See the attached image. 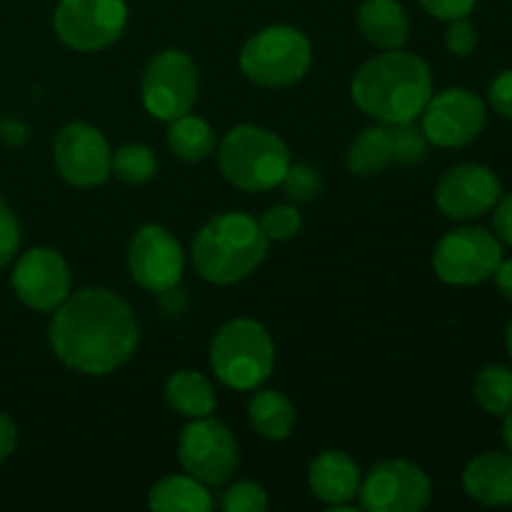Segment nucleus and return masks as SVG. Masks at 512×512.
<instances>
[{"label": "nucleus", "mask_w": 512, "mask_h": 512, "mask_svg": "<svg viewBox=\"0 0 512 512\" xmlns=\"http://www.w3.org/2000/svg\"><path fill=\"white\" fill-rule=\"evenodd\" d=\"M15 443H18V428L8 415L0 413V463L13 453Z\"/></svg>", "instance_id": "36"}, {"label": "nucleus", "mask_w": 512, "mask_h": 512, "mask_svg": "<svg viewBox=\"0 0 512 512\" xmlns=\"http://www.w3.org/2000/svg\"><path fill=\"white\" fill-rule=\"evenodd\" d=\"M13 290L33 310H58L70 295V270L63 255L50 248H33L13 270Z\"/></svg>", "instance_id": "15"}, {"label": "nucleus", "mask_w": 512, "mask_h": 512, "mask_svg": "<svg viewBox=\"0 0 512 512\" xmlns=\"http://www.w3.org/2000/svg\"><path fill=\"white\" fill-rule=\"evenodd\" d=\"M505 345H508V353L512 358V320L508 323V330H505Z\"/></svg>", "instance_id": "40"}, {"label": "nucleus", "mask_w": 512, "mask_h": 512, "mask_svg": "<svg viewBox=\"0 0 512 512\" xmlns=\"http://www.w3.org/2000/svg\"><path fill=\"white\" fill-rule=\"evenodd\" d=\"M390 128H393V158L403 165L420 163L428 150V138H425L423 128H418L415 120L390 125Z\"/></svg>", "instance_id": "27"}, {"label": "nucleus", "mask_w": 512, "mask_h": 512, "mask_svg": "<svg viewBox=\"0 0 512 512\" xmlns=\"http://www.w3.org/2000/svg\"><path fill=\"white\" fill-rule=\"evenodd\" d=\"M425 10L438 20H458L468 18L475 8V0H420Z\"/></svg>", "instance_id": "34"}, {"label": "nucleus", "mask_w": 512, "mask_h": 512, "mask_svg": "<svg viewBox=\"0 0 512 512\" xmlns=\"http://www.w3.org/2000/svg\"><path fill=\"white\" fill-rule=\"evenodd\" d=\"M220 170L240 190L260 193L280 185L290 168L283 138L258 125H238L220 143Z\"/></svg>", "instance_id": "4"}, {"label": "nucleus", "mask_w": 512, "mask_h": 512, "mask_svg": "<svg viewBox=\"0 0 512 512\" xmlns=\"http://www.w3.org/2000/svg\"><path fill=\"white\" fill-rule=\"evenodd\" d=\"M268 243L258 220L245 213H223L195 235V270L215 285L238 283L260 268Z\"/></svg>", "instance_id": "3"}, {"label": "nucleus", "mask_w": 512, "mask_h": 512, "mask_svg": "<svg viewBox=\"0 0 512 512\" xmlns=\"http://www.w3.org/2000/svg\"><path fill=\"white\" fill-rule=\"evenodd\" d=\"M493 230L500 243L512 245V193L500 195L493 213Z\"/></svg>", "instance_id": "35"}, {"label": "nucleus", "mask_w": 512, "mask_h": 512, "mask_svg": "<svg viewBox=\"0 0 512 512\" xmlns=\"http://www.w3.org/2000/svg\"><path fill=\"white\" fill-rule=\"evenodd\" d=\"M210 365L228 388L255 390L273 373L275 345L258 320L235 318L215 333L210 343Z\"/></svg>", "instance_id": "5"}, {"label": "nucleus", "mask_w": 512, "mask_h": 512, "mask_svg": "<svg viewBox=\"0 0 512 512\" xmlns=\"http://www.w3.org/2000/svg\"><path fill=\"white\" fill-rule=\"evenodd\" d=\"M473 395L485 413L503 418L512 408V370L505 365L483 368L475 378Z\"/></svg>", "instance_id": "25"}, {"label": "nucleus", "mask_w": 512, "mask_h": 512, "mask_svg": "<svg viewBox=\"0 0 512 512\" xmlns=\"http://www.w3.org/2000/svg\"><path fill=\"white\" fill-rule=\"evenodd\" d=\"M353 103L368 118L383 125L410 123L418 118L433 95V73L413 53L385 50L360 65L350 83Z\"/></svg>", "instance_id": "2"}, {"label": "nucleus", "mask_w": 512, "mask_h": 512, "mask_svg": "<svg viewBox=\"0 0 512 512\" xmlns=\"http://www.w3.org/2000/svg\"><path fill=\"white\" fill-rule=\"evenodd\" d=\"M313 60L310 40L290 25H270L240 50V68L263 88H288L305 78Z\"/></svg>", "instance_id": "6"}, {"label": "nucleus", "mask_w": 512, "mask_h": 512, "mask_svg": "<svg viewBox=\"0 0 512 512\" xmlns=\"http://www.w3.org/2000/svg\"><path fill=\"white\" fill-rule=\"evenodd\" d=\"M308 483L320 503L333 510H348L360 493V468L343 450H325L310 465Z\"/></svg>", "instance_id": "17"}, {"label": "nucleus", "mask_w": 512, "mask_h": 512, "mask_svg": "<svg viewBox=\"0 0 512 512\" xmlns=\"http://www.w3.org/2000/svg\"><path fill=\"white\" fill-rule=\"evenodd\" d=\"M423 133L428 143L440 148H463L473 143L485 128V103L480 95L465 88H448L430 95L423 113Z\"/></svg>", "instance_id": "12"}, {"label": "nucleus", "mask_w": 512, "mask_h": 512, "mask_svg": "<svg viewBox=\"0 0 512 512\" xmlns=\"http://www.w3.org/2000/svg\"><path fill=\"white\" fill-rule=\"evenodd\" d=\"M503 418H505V423H503V440H505V445H508V450L512 453V408L503 415Z\"/></svg>", "instance_id": "39"}, {"label": "nucleus", "mask_w": 512, "mask_h": 512, "mask_svg": "<svg viewBox=\"0 0 512 512\" xmlns=\"http://www.w3.org/2000/svg\"><path fill=\"white\" fill-rule=\"evenodd\" d=\"M360 508L368 512H420L428 508L433 485L413 463L383 460L360 483Z\"/></svg>", "instance_id": "11"}, {"label": "nucleus", "mask_w": 512, "mask_h": 512, "mask_svg": "<svg viewBox=\"0 0 512 512\" xmlns=\"http://www.w3.org/2000/svg\"><path fill=\"white\" fill-rule=\"evenodd\" d=\"M253 428L268 440H285L295 425V408L278 390H260L248 405Z\"/></svg>", "instance_id": "23"}, {"label": "nucleus", "mask_w": 512, "mask_h": 512, "mask_svg": "<svg viewBox=\"0 0 512 512\" xmlns=\"http://www.w3.org/2000/svg\"><path fill=\"white\" fill-rule=\"evenodd\" d=\"M500 195H503V183L493 170L478 163H465L440 178L435 203L448 218L470 220L493 210Z\"/></svg>", "instance_id": "16"}, {"label": "nucleus", "mask_w": 512, "mask_h": 512, "mask_svg": "<svg viewBox=\"0 0 512 512\" xmlns=\"http://www.w3.org/2000/svg\"><path fill=\"white\" fill-rule=\"evenodd\" d=\"M358 25L365 40L380 50H398L408 40L410 23L398 0H365L360 5Z\"/></svg>", "instance_id": "19"}, {"label": "nucleus", "mask_w": 512, "mask_h": 512, "mask_svg": "<svg viewBox=\"0 0 512 512\" xmlns=\"http://www.w3.org/2000/svg\"><path fill=\"white\" fill-rule=\"evenodd\" d=\"M165 398H168L170 408L185 418H208L218 405L213 385L193 370L175 373L165 385Z\"/></svg>", "instance_id": "21"}, {"label": "nucleus", "mask_w": 512, "mask_h": 512, "mask_svg": "<svg viewBox=\"0 0 512 512\" xmlns=\"http://www.w3.org/2000/svg\"><path fill=\"white\" fill-rule=\"evenodd\" d=\"M143 105L153 118L175 120L190 113L198 98V70L180 50H163L148 63L140 85Z\"/></svg>", "instance_id": "9"}, {"label": "nucleus", "mask_w": 512, "mask_h": 512, "mask_svg": "<svg viewBox=\"0 0 512 512\" xmlns=\"http://www.w3.org/2000/svg\"><path fill=\"white\" fill-rule=\"evenodd\" d=\"M475 43H478V33H475L473 23L468 18H458V20H450V28L445 33V45L453 55H470L473 53Z\"/></svg>", "instance_id": "32"}, {"label": "nucleus", "mask_w": 512, "mask_h": 512, "mask_svg": "<svg viewBox=\"0 0 512 512\" xmlns=\"http://www.w3.org/2000/svg\"><path fill=\"white\" fill-rule=\"evenodd\" d=\"M140 330L123 298L103 288L68 295L50 323V345L68 368L108 375L133 358Z\"/></svg>", "instance_id": "1"}, {"label": "nucleus", "mask_w": 512, "mask_h": 512, "mask_svg": "<svg viewBox=\"0 0 512 512\" xmlns=\"http://www.w3.org/2000/svg\"><path fill=\"white\" fill-rule=\"evenodd\" d=\"M163 308L168 315H178L180 310L185 308V303H188V298H185V290H180L178 285H173V288L163 290Z\"/></svg>", "instance_id": "38"}, {"label": "nucleus", "mask_w": 512, "mask_h": 512, "mask_svg": "<svg viewBox=\"0 0 512 512\" xmlns=\"http://www.w3.org/2000/svg\"><path fill=\"white\" fill-rule=\"evenodd\" d=\"M258 223L268 240H288L293 238V235H298L303 218H300V213L293 205H275V208H270Z\"/></svg>", "instance_id": "29"}, {"label": "nucleus", "mask_w": 512, "mask_h": 512, "mask_svg": "<svg viewBox=\"0 0 512 512\" xmlns=\"http://www.w3.org/2000/svg\"><path fill=\"white\" fill-rule=\"evenodd\" d=\"M178 460L185 473L203 485H220L238 468V445L223 423L208 418H193L180 433Z\"/></svg>", "instance_id": "10"}, {"label": "nucleus", "mask_w": 512, "mask_h": 512, "mask_svg": "<svg viewBox=\"0 0 512 512\" xmlns=\"http://www.w3.org/2000/svg\"><path fill=\"white\" fill-rule=\"evenodd\" d=\"M168 145L180 160L200 163V160H205L210 153H213L215 133L203 118L185 113L180 115V118L170 120Z\"/></svg>", "instance_id": "24"}, {"label": "nucleus", "mask_w": 512, "mask_h": 512, "mask_svg": "<svg viewBox=\"0 0 512 512\" xmlns=\"http://www.w3.org/2000/svg\"><path fill=\"white\" fill-rule=\"evenodd\" d=\"M503 243L485 228L450 230L433 253V268L448 285H478L493 278Z\"/></svg>", "instance_id": "8"}, {"label": "nucleus", "mask_w": 512, "mask_h": 512, "mask_svg": "<svg viewBox=\"0 0 512 512\" xmlns=\"http://www.w3.org/2000/svg\"><path fill=\"white\" fill-rule=\"evenodd\" d=\"M20 248V225L8 205L0 200V268L15 258Z\"/></svg>", "instance_id": "31"}, {"label": "nucleus", "mask_w": 512, "mask_h": 512, "mask_svg": "<svg viewBox=\"0 0 512 512\" xmlns=\"http://www.w3.org/2000/svg\"><path fill=\"white\" fill-rule=\"evenodd\" d=\"M493 278H495V285H498L500 295L512 300V260H500V265L495 268Z\"/></svg>", "instance_id": "37"}, {"label": "nucleus", "mask_w": 512, "mask_h": 512, "mask_svg": "<svg viewBox=\"0 0 512 512\" xmlns=\"http://www.w3.org/2000/svg\"><path fill=\"white\" fill-rule=\"evenodd\" d=\"M393 160V128L383 123L365 128L348 148V168L355 175H375Z\"/></svg>", "instance_id": "22"}, {"label": "nucleus", "mask_w": 512, "mask_h": 512, "mask_svg": "<svg viewBox=\"0 0 512 512\" xmlns=\"http://www.w3.org/2000/svg\"><path fill=\"white\" fill-rule=\"evenodd\" d=\"M58 173L75 188H93L113 173V150L98 128L70 123L58 133L53 145Z\"/></svg>", "instance_id": "13"}, {"label": "nucleus", "mask_w": 512, "mask_h": 512, "mask_svg": "<svg viewBox=\"0 0 512 512\" xmlns=\"http://www.w3.org/2000/svg\"><path fill=\"white\" fill-rule=\"evenodd\" d=\"M283 185L285 198L295 200V203H308V200L318 198L320 190H323V180H320L318 170L310 168V165H293L290 163L288 173L280 180Z\"/></svg>", "instance_id": "28"}, {"label": "nucleus", "mask_w": 512, "mask_h": 512, "mask_svg": "<svg viewBox=\"0 0 512 512\" xmlns=\"http://www.w3.org/2000/svg\"><path fill=\"white\" fill-rule=\"evenodd\" d=\"M488 100L490 105H493L495 113L512 120V70H503V73L490 83Z\"/></svg>", "instance_id": "33"}, {"label": "nucleus", "mask_w": 512, "mask_h": 512, "mask_svg": "<svg viewBox=\"0 0 512 512\" xmlns=\"http://www.w3.org/2000/svg\"><path fill=\"white\" fill-rule=\"evenodd\" d=\"M268 508V493L258 483H235L223 498L225 512H263Z\"/></svg>", "instance_id": "30"}, {"label": "nucleus", "mask_w": 512, "mask_h": 512, "mask_svg": "<svg viewBox=\"0 0 512 512\" xmlns=\"http://www.w3.org/2000/svg\"><path fill=\"white\" fill-rule=\"evenodd\" d=\"M128 23L125 0H60L55 8V33L68 48L95 53L123 35Z\"/></svg>", "instance_id": "7"}, {"label": "nucleus", "mask_w": 512, "mask_h": 512, "mask_svg": "<svg viewBox=\"0 0 512 512\" xmlns=\"http://www.w3.org/2000/svg\"><path fill=\"white\" fill-rule=\"evenodd\" d=\"M155 170H158V160H155V153L148 148V145L130 143L113 153V173L115 178L123 180V183L128 185L148 183V180L155 175Z\"/></svg>", "instance_id": "26"}, {"label": "nucleus", "mask_w": 512, "mask_h": 512, "mask_svg": "<svg viewBox=\"0 0 512 512\" xmlns=\"http://www.w3.org/2000/svg\"><path fill=\"white\" fill-rule=\"evenodd\" d=\"M463 488L480 505H512V455L483 453L470 460L463 473Z\"/></svg>", "instance_id": "18"}, {"label": "nucleus", "mask_w": 512, "mask_h": 512, "mask_svg": "<svg viewBox=\"0 0 512 512\" xmlns=\"http://www.w3.org/2000/svg\"><path fill=\"white\" fill-rule=\"evenodd\" d=\"M148 505L158 512H208L213 508V498L193 475H168L153 485Z\"/></svg>", "instance_id": "20"}, {"label": "nucleus", "mask_w": 512, "mask_h": 512, "mask_svg": "<svg viewBox=\"0 0 512 512\" xmlns=\"http://www.w3.org/2000/svg\"><path fill=\"white\" fill-rule=\"evenodd\" d=\"M128 268L140 288L163 293L183 278V248L163 225H143L130 240Z\"/></svg>", "instance_id": "14"}]
</instances>
